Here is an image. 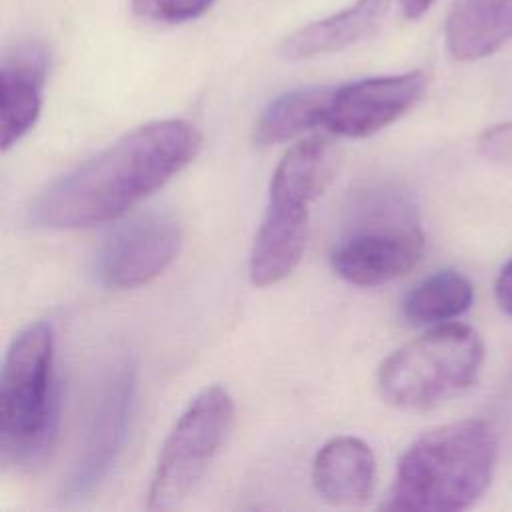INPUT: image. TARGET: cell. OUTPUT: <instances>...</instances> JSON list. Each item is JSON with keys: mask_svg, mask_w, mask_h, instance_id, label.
I'll return each mask as SVG.
<instances>
[{"mask_svg": "<svg viewBox=\"0 0 512 512\" xmlns=\"http://www.w3.org/2000/svg\"><path fill=\"white\" fill-rule=\"evenodd\" d=\"M200 132L186 120H154L48 184L28 218L52 230L112 222L162 188L198 154Z\"/></svg>", "mask_w": 512, "mask_h": 512, "instance_id": "1", "label": "cell"}, {"mask_svg": "<svg viewBox=\"0 0 512 512\" xmlns=\"http://www.w3.org/2000/svg\"><path fill=\"white\" fill-rule=\"evenodd\" d=\"M496 452V434L480 418L432 428L418 436L398 460L382 508L418 512L470 508L492 480Z\"/></svg>", "mask_w": 512, "mask_h": 512, "instance_id": "2", "label": "cell"}, {"mask_svg": "<svg viewBox=\"0 0 512 512\" xmlns=\"http://www.w3.org/2000/svg\"><path fill=\"white\" fill-rule=\"evenodd\" d=\"M422 252L424 232L412 196L374 182L350 194L330 262L350 284L380 286L414 268Z\"/></svg>", "mask_w": 512, "mask_h": 512, "instance_id": "3", "label": "cell"}, {"mask_svg": "<svg viewBox=\"0 0 512 512\" xmlns=\"http://www.w3.org/2000/svg\"><path fill=\"white\" fill-rule=\"evenodd\" d=\"M60 390L54 376V330L28 324L10 342L0 376V458L4 466H34L58 434Z\"/></svg>", "mask_w": 512, "mask_h": 512, "instance_id": "4", "label": "cell"}, {"mask_svg": "<svg viewBox=\"0 0 512 512\" xmlns=\"http://www.w3.org/2000/svg\"><path fill=\"white\" fill-rule=\"evenodd\" d=\"M484 342L466 324H438L394 350L378 368L380 396L400 410H428L472 388Z\"/></svg>", "mask_w": 512, "mask_h": 512, "instance_id": "5", "label": "cell"}, {"mask_svg": "<svg viewBox=\"0 0 512 512\" xmlns=\"http://www.w3.org/2000/svg\"><path fill=\"white\" fill-rule=\"evenodd\" d=\"M234 402L222 386H206L178 416L156 460L150 510L180 506L202 482L234 426Z\"/></svg>", "mask_w": 512, "mask_h": 512, "instance_id": "6", "label": "cell"}, {"mask_svg": "<svg viewBox=\"0 0 512 512\" xmlns=\"http://www.w3.org/2000/svg\"><path fill=\"white\" fill-rule=\"evenodd\" d=\"M182 226L170 212L150 210L108 232L96 252V280L108 290H134L156 280L178 256Z\"/></svg>", "mask_w": 512, "mask_h": 512, "instance_id": "7", "label": "cell"}, {"mask_svg": "<svg viewBox=\"0 0 512 512\" xmlns=\"http://www.w3.org/2000/svg\"><path fill=\"white\" fill-rule=\"evenodd\" d=\"M136 382V366L130 360L118 362L102 382L90 412L82 450L64 486L66 498L78 500L92 494L112 470L128 436Z\"/></svg>", "mask_w": 512, "mask_h": 512, "instance_id": "8", "label": "cell"}, {"mask_svg": "<svg viewBox=\"0 0 512 512\" xmlns=\"http://www.w3.org/2000/svg\"><path fill=\"white\" fill-rule=\"evenodd\" d=\"M420 70L364 78L334 88L326 130L344 138H366L404 116L426 92Z\"/></svg>", "mask_w": 512, "mask_h": 512, "instance_id": "9", "label": "cell"}, {"mask_svg": "<svg viewBox=\"0 0 512 512\" xmlns=\"http://www.w3.org/2000/svg\"><path fill=\"white\" fill-rule=\"evenodd\" d=\"M310 204L268 198L248 260L250 282L266 288L288 278L300 264L308 238Z\"/></svg>", "mask_w": 512, "mask_h": 512, "instance_id": "10", "label": "cell"}, {"mask_svg": "<svg viewBox=\"0 0 512 512\" xmlns=\"http://www.w3.org/2000/svg\"><path fill=\"white\" fill-rule=\"evenodd\" d=\"M48 58L40 44H18L4 54L0 66V130L2 150L20 142L42 110V88Z\"/></svg>", "mask_w": 512, "mask_h": 512, "instance_id": "11", "label": "cell"}, {"mask_svg": "<svg viewBox=\"0 0 512 512\" xmlns=\"http://www.w3.org/2000/svg\"><path fill=\"white\" fill-rule=\"evenodd\" d=\"M312 484L318 496L334 506L364 504L376 484L374 452L354 436L328 440L314 456Z\"/></svg>", "mask_w": 512, "mask_h": 512, "instance_id": "12", "label": "cell"}, {"mask_svg": "<svg viewBox=\"0 0 512 512\" xmlns=\"http://www.w3.org/2000/svg\"><path fill=\"white\" fill-rule=\"evenodd\" d=\"M510 38L512 0H454L446 18V46L456 60L486 58Z\"/></svg>", "mask_w": 512, "mask_h": 512, "instance_id": "13", "label": "cell"}, {"mask_svg": "<svg viewBox=\"0 0 512 512\" xmlns=\"http://www.w3.org/2000/svg\"><path fill=\"white\" fill-rule=\"evenodd\" d=\"M388 6L390 0H356L336 14L296 30L284 40L282 54L288 60H306L340 52L370 36Z\"/></svg>", "mask_w": 512, "mask_h": 512, "instance_id": "14", "label": "cell"}, {"mask_svg": "<svg viewBox=\"0 0 512 512\" xmlns=\"http://www.w3.org/2000/svg\"><path fill=\"white\" fill-rule=\"evenodd\" d=\"M336 164V144L322 134H312L284 152L274 168L268 196L310 204L330 184Z\"/></svg>", "mask_w": 512, "mask_h": 512, "instance_id": "15", "label": "cell"}, {"mask_svg": "<svg viewBox=\"0 0 512 512\" xmlns=\"http://www.w3.org/2000/svg\"><path fill=\"white\" fill-rule=\"evenodd\" d=\"M334 88L314 86L296 88L274 98L254 126V142L270 146L302 136L314 128H326L328 108Z\"/></svg>", "mask_w": 512, "mask_h": 512, "instance_id": "16", "label": "cell"}, {"mask_svg": "<svg viewBox=\"0 0 512 512\" xmlns=\"http://www.w3.org/2000/svg\"><path fill=\"white\" fill-rule=\"evenodd\" d=\"M474 300L472 282L456 270H438L414 284L402 300L410 326H438L464 314Z\"/></svg>", "mask_w": 512, "mask_h": 512, "instance_id": "17", "label": "cell"}, {"mask_svg": "<svg viewBox=\"0 0 512 512\" xmlns=\"http://www.w3.org/2000/svg\"><path fill=\"white\" fill-rule=\"evenodd\" d=\"M216 0H132V10L136 16L162 22L180 24L202 16Z\"/></svg>", "mask_w": 512, "mask_h": 512, "instance_id": "18", "label": "cell"}, {"mask_svg": "<svg viewBox=\"0 0 512 512\" xmlns=\"http://www.w3.org/2000/svg\"><path fill=\"white\" fill-rule=\"evenodd\" d=\"M480 154L500 166H512V120L486 128L478 138Z\"/></svg>", "mask_w": 512, "mask_h": 512, "instance_id": "19", "label": "cell"}, {"mask_svg": "<svg viewBox=\"0 0 512 512\" xmlns=\"http://www.w3.org/2000/svg\"><path fill=\"white\" fill-rule=\"evenodd\" d=\"M494 294L498 306L512 316V258L502 266L494 284Z\"/></svg>", "mask_w": 512, "mask_h": 512, "instance_id": "20", "label": "cell"}, {"mask_svg": "<svg viewBox=\"0 0 512 512\" xmlns=\"http://www.w3.org/2000/svg\"><path fill=\"white\" fill-rule=\"evenodd\" d=\"M432 4L434 0H402V10L408 18H420Z\"/></svg>", "mask_w": 512, "mask_h": 512, "instance_id": "21", "label": "cell"}]
</instances>
